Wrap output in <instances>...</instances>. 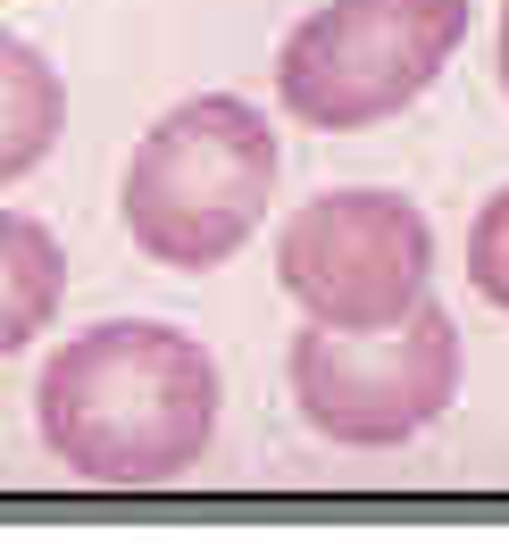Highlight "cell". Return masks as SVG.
Listing matches in <instances>:
<instances>
[{"label": "cell", "mask_w": 509, "mask_h": 559, "mask_svg": "<svg viewBox=\"0 0 509 559\" xmlns=\"http://www.w3.org/2000/svg\"><path fill=\"white\" fill-rule=\"evenodd\" d=\"M34 426L75 485L159 492L192 476L217 435V359L185 326L109 318L59 343L34 384Z\"/></svg>", "instance_id": "cell-1"}, {"label": "cell", "mask_w": 509, "mask_h": 559, "mask_svg": "<svg viewBox=\"0 0 509 559\" xmlns=\"http://www.w3.org/2000/svg\"><path fill=\"white\" fill-rule=\"evenodd\" d=\"M268 192H276L268 117L234 93H201L142 134L117 201H126V234L142 259H159L176 276H209L259 234Z\"/></svg>", "instance_id": "cell-2"}, {"label": "cell", "mask_w": 509, "mask_h": 559, "mask_svg": "<svg viewBox=\"0 0 509 559\" xmlns=\"http://www.w3.org/2000/svg\"><path fill=\"white\" fill-rule=\"evenodd\" d=\"M467 34V0H325L276 50V100L318 134H359L410 109Z\"/></svg>", "instance_id": "cell-3"}, {"label": "cell", "mask_w": 509, "mask_h": 559, "mask_svg": "<svg viewBox=\"0 0 509 559\" xmlns=\"http://www.w3.org/2000/svg\"><path fill=\"white\" fill-rule=\"evenodd\" d=\"M451 393H460V326L435 301H417L401 326L376 334H293V409L309 418V435L343 451H393L426 435L451 409Z\"/></svg>", "instance_id": "cell-4"}, {"label": "cell", "mask_w": 509, "mask_h": 559, "mask_svg": "<svg viewBox=\"0 0 509 559\" xmlns=\"http://www.w3.org/2000/svg\"><path fill=\"white\" fill-rule=\"evenodd\" d=\"M276 276L301 301L309 326L334 334H376L401 326L426 284H435V234L417 217V201L376 185H343L318 192L276 242Z\"/></svg>", "instance_id": "cell-5"}, {"label": "cell", "mask_w": 509, "mask_h": 559, "mask_svg": "<svg viewBox=\"0 0 509 559\" xmlns=\"http://www.w3.org/2000/svg\"><path fill=\"white\" fill-rule=\"evenodd\" d=\"M59 126H68V84L34 43L0 34V185H17L59 151Z\"/></svg>", "instance_id": "cell-6"}, {"label": "cell", "mask_w": 509, "mask_h": 559, "mask_svg": "<svg viewBox=\"0 0 509 559\" xmlns=\"http://www.w3.org/2000/svg\"><path fill=\"white\" fill-rule=\"evenodd\" d=\"M59 293H68V251L43 217L0 210V359L25 350L34 334L59 318Z\"/></svg>", "instance_id": "cell-7"}, {"label": "cell", "mask_w": 509, "mask_h": 559, "mask_svg": "<svg viewBox=\"0 0 509 559\" xmlns=\"http://www.w3.org/2000/svg\"><path fill=\"white\" fill-rule=\"evenodd\" d=\"M467 284L485 293L493 309H509V185L493 192L476 226H467Z\"/></svg>", "instance_id": "cell-8"}, {"label": "cell", "mask_w": 509, "mask_h": 559, "mask_svg": "<svg viewBox=\"0 0 509 559\" xmlns=\"http://www.w3.org/2000/svg\"><path fill=\"white\" fill-rule=\"evenodd\" d=\"M501 93H509V0H501Z\"/></svg>", "instance_id": "cell-9"}]
</instances>
